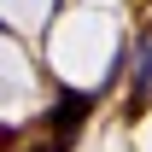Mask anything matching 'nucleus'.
I'll use <instances>...</instances> for the list:
<instances>
[{"label":"nucleus","mask_w":152,"mask_h":152,"mask_svg":"<svg viewBox=\"0 0 152 152\" xmlns=\"http://www.w3.org/2000/svg\"><path fill=\"white\" fill-rule=\"evenodd\" d=\"M88 111H94V99H88V94H58V105L47 111V123H53V140H47L41 152H64V146L76 140V129H82V117H88Z\"/></svg>","instance_id":"nucleus-1"},{"label":"nucleus","mask_w":152,"mask_h":152,"mask_svg":"<svg viewBox=\"0 0 152 152\" xmlns=\"http://www.w3.org/2000/svg\"><path fill=\"white\" fill-rule=\"evenodd\" d=\"M152 105V35L140 41V76H134V94H129V117H140Z\"/></svg>","instance_id":"nucleus-2"},{"label":"nucleus","mask_w":152,"mask_h":152,"mask_svg":"<svg viewBox=\"0 0 152 152\" xmlns=\"http://www.w3.org/2000/svg\"><path fill=\"white\" fill-rule=\"evenodd\" d=\"M6 146H12V129H6V123H0V152H6Z\"/></svg>","instance_id":"nucleus-3"}]
</instances>
